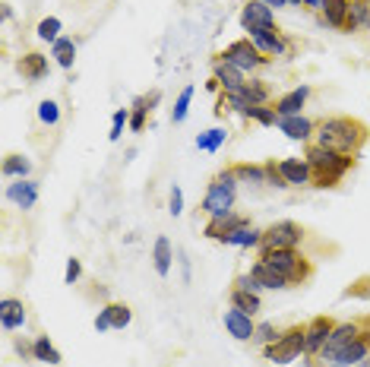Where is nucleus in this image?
Segmentation results:
<instances>
[{
	"mask_svg": "<svg viewBox=\"0 0 370 367\" xmlns=\"http://www.w3.org/2000/svg\"><path fill=\"white\" fill-rule=\"evenodd\" d=\"M228 301H231V307L244 310V314H250V317H257L260 310H263V298H260V291L241 288V285H231V291H228Z\"/></svg>",
	"mask_w": 370,
	"mask_h": 367,
	"instance_id": "obj_22",
	"label": "nucleus"
},
{
	"mask_svg": "<svg viewBox=\"0 0 370 367\" xmlns=\"http://www.w3.org/2000/svg\"><path fill=\"white\" fill-rule=\"evenodd\" d=\"M60 29H64V23H60L57 16H45L42 23H38V29H35V35L42 38V42H48V45H54L60 38Z\"/></svg>",
	"mask_w": 370,
	"mask_h": 367,
	"instance_id": "obj_36",
	"label": "nucleus"
},
{
	"mask_svg": "<svg viewBox=\"0 0 370 367\" xmlns=\"http://www.w3.org/2000/svg\"><path fill=\"white\" fill-rule=\"evenodd\" d=\"M158 101H161V92H158V89L146 95V105H149V111H156V108H158Z\"/></svg>",
	"mask_w": 370,
	"mask_h": 367,
	"instance_id": "obj_45",
	"label": "nucleus"
},
{
	"mask_svg": "<svg viewBox=\"0 0 370 367\" xmlns=\"http://www.w3.org/2000/svg\"><path fill=\"white\" fill-rule=\"evenodd\" d=\"M51 57L57 67H64V70H73V60H76V42L67 35H60L57 42L51 45Z\"/></svg>",
	"mask_w": 370,
	"mask_h": 367,
	"instance_id": "obj_27",
	"label": "nucleus"
},
{
	"mask_svg": "<svg viewBox=\"0 0 370 367\" xmlns=\"http://www.w3.org/2000/svg\"><path fill=\"white\" fill-rule=\"evenodd\" d=\"M279 171L288 181V187H313V171L307 159H282Z\"/></svg>",
	"mask_w": 370,
	"mask_h": 367,
	"instance_id": "obj_15",
	"label": "nucleus"
},
{
	"mask_svg": "<svg viewBox=\"0 0 370 367\" xmlns=\"http://www.w3.org/2000/svg\"><path fill=\"white\" fill-rule=\"evenodd\" d=\"M228 247H241V250H250V247H260L263 244V231L260 228H253V225H244V228H238L231 237H228Z\"/></svg>",
	"mask_w": 370,
	"mask_h": 367,
	"instance_id": "obj_29",
	"label": "nucleus"
},
{
	"mask_svg": "<svg viewBox=\"0 0 370 367\" xmlns=\"http://www.w3.org/2000/svg\"><path fill=\"white\" fill-rule=\"evenodd\" d=\"M79 276H83V263H79L76 256H70V260H67V269H64V282L67 285H76Z\"/></svg>",
	"mask_w": 370,
	"mask_h": 367,
	"instance_id": "obj_42",
	"label": "nucleus"
},
{
	"mask_svg": "<svg viewBox=\"0 0 370 367\" xmlns=\"http://www.w3.org/2000/svg\"><path fill=\"white\" fill-rule=\"evenodd\" d=\"M193 92H197L193 86H184V89H180L178 101H174V108H171V120H174V124H184V120H187V111H190Z\"/></svg>",
	"mask_w": 370,
	"mask_h": 367,
	"instance_id": "obj_34",
	"label": "nucleus"
},
{
	"mask_svg": "<svg viewBox=\"0 0 370 367\" xmlns=\"http://www.w3.org/2000/svg\"><path fill=\"white\" fill-rule=\"evenodd\" d=\"M263 168H266V187H272V190H285L288 187V181L282 178V171H279V162H263Z\"/></svg>",
	"mask_w": 370,
	"mask_h": 367,
	"instance_id": "obj_41",
	"label": "nucleus"
},
{
	"mask_svg": "<svg viewBox=\"0 0 370 367\" xmlns=\"http://www.w3.org/2000/svg\"><path fill=\"white\" fill-rule=\"evenodd\" d=\"M333 329H335V320L333 317H326V314H320V317H313L311 323H304V355L307 358H320V351L326 349Z\"/></svg>",
	"mask_w": 370,
	"mask_h": 367,
	"instance_id": "obj_9",
	"label": "nucleus"
},
{
	"mask_svg": "<svg viewBox=\"0 0 370 367\" xmlns=\"http://www.w3.org/2000/svg\"><path fill=\"white\" fill-rule=\"evenodd\" d=\"M304 355V326H288V329H282V336L275 339L272 345H266L263 349V358L269 364H291L298 361V358Z\"/></svg>",
	"mask_w": 370,
	"mask_h": 367,
	"instance_id": "obj_5",
	"label": "nucleus"
},
{
	"mask_svg": "<svg viewBox=\"0 0 370 367\" xmlns=\"http://www.w3.org/2000/svg\"><path fill=\"white\" fill-rule=\"evenodd\" d=\"M0 13H4V23H10V19H13V10H10V4H4V10H0Z\"/></svg>",
	"mask_w": 370,
	"mask_h": 367,
	"instance_id": "obj_50",
	"label": "nucleus"
},
{
	"mask_svg": "<svg viewBox=\"0 0 370 367\" xmlns=\"http://www.w3.org/2000/svg\"><path fill=\"white\" fill-rule=\"evenodd\" d=\"M0 326H4L6 332L23 329L25 326V304L19 301V298H4V301H0Z\"/></svg>",
	"mask_w": 370,
	"mask_h": 367,
	"instance_id": "obj_21",
	"label": "nucleus"
},
{
	"mask_svg": "<svg viewBox=\"0 0 370 367\" xmlns=\"http://www.w3.org/2000/svg\"><path fill=\"white\" fill-rule=\"evenodd\" d=\"M124 127H130V108H117V111L111 114V130H108V140L117 142L124 137Z\"/></svg>",
	"mask_w": 370,
	"mask_h": 367,
	"instance_id": "obj_38",
	"label": "nucleus"
},
{
	"mask_svg": "<svg viewBox=\"0 0 370 367\" xmlns=\"http://www.w3.org/2000/svg\"><path fill=\"white\" fill-rule=\"evenodd\" d=\"M225 142H228L225 127H212V130H206V133H200L197 137V149H203V152H219Z\"/></svg>",
	"mask_w": 370,
	"mask_h": 367,
	"instance_id": "obj_31",
	"label": "nucleus"
},
{
	"mask_svg": "<svg viewBox=\"0 0 370 367\" xmlns=\"http://www.w3.org/2000/svg\"><path fill=\"white\" fill-rule=\"evenodd\" d=\"M108 329H114V323H111V310L102 307V310H98V317H96V332H108Z\"/></svg>",
	"mask_w": 370,
	"mask_h": 367,
	"instance_id": "obj_44",
	"label": "nucleus"
},
{
	"mask_svg": "<svg viewBox=\"0 0 370 367\" xmlns=\"http://www.w3.org/2000/svg\"><path fill=\"white\" fill-rule=\"evenodd\" d=\"M238 190H241V184H238V178H234L231 165H228L225 171L215 174L212 184H209V190H206V196H203V213L209 215V219H212V215H228V213H234Z\"/></svg>",
	"mask_w": 370,
	"mask_h": 367,
	"instance_id": "obj_4",
	"label": "nucleus"
},
{
	"mask_svg": "<svg viewBox=\"0 0 370 367\" xmlns=\"http://www.w3.org/2000/svg\"><path fill=\"white\" fill-rule=\"evenodd\" d=\"M288 4H291V6H301V0H288Z\"/></svg>",
	"mask_w": 370,
	"mask_h": 367,
	"instance_id": "obj_52",
	"label": "nucleus"
},
{
	"mask_svg": "<svg viewBox=\"0 0 370 367\" xmlns=\"http://www.w3.org/2000/svg\"><path fill=\"white\" fill-rule=\"evenodd\" d=\"M180 269H184V282H190V260H187V254H180Z\"/></svg>",
	"mask_w": 370,
	"mask_h": 367,
	"instance_id": "obj_47",
	"label": "nucleus"
},
{
	"mask_svg": "<svg viewBox=\"0 0 370 367\" xmlns=\"http://www.w3.org/2000/svg\"><path fill=\"white\" fill-rule=\"evenodd\" d=\"M279 127L288 140H301V142H313V133H317V124L304 114H294V118H279Z\"/></svg>",
	"mask_w": 370,
	"mask_h": 367,
	"instance_id": "obj_18",
	"label": "nucleus"
},
{
	"mask_svg": "<svg viewBox=\"0 0 370 367\" xmlns=\"http://www.w3.org/2000/svg\"><path fill=\"white\" fill-rule=\"evenodd\" d=\"M247 120H253V124H260V127H275L279 124V114H275V105H253Z\"/></svg>",
	"mask_w": 370,
	"mask_h": 367,
	"instance_id": "obj_35",
	"label": "nucleus"
},
{
	"mask_svg": "<svg viewBox=\"0 0 370 367\" xmlns=\"http://www.w3.org/2000/svg\"><path fill=\"white\" fill-rule=\"evenodd\" d=\"M313 95V89L311 86H294L291 92H285V95H279V98H275V114H279V118H294V114H301V108L307 105V98H311Z\"/></svg>",
	"mask_w": 370,
	"mask_h": 367,
	"instance_id": "obj_16",
	"label": "nucleus"
},
{
	"mask_svg": "<svg viewBox=\"0 0 370 367\" xmlns=\"http://www.w3.org/2000/svg\"><path fill=\"white\" fill-rule=\"evenodd\" d=\"M29 174H32V162L29 159H25V155H16V152H13V155H6V159H4V178H29Z\"/></svg>",
	"mask_w": 370,
	"mask_h": 367,
	"instance_id": "obj_32",
	"label": "nucleus"
},
{
	"mask_svg": "<svg viewBox=\"0 0 370 367\" xmlns=\"http://www.w3.org/2000/svg\"><path fill=\"white\" fill-rule=\"evenodd\" d=\"M234 178H238L241 187H250V190H260L266 187V168L263 165H250V162H238V165H231Z\"/></svg>",
	"mask_w": 370,
	"mask_h": 367,
	"instance_id": "obj_24",
	"label": "nucleus"
},
{
	"mask_svg": "<svg viewBox=\"0 0 370 367\" xmlns=\"http://www.w3.org/2000/svg\"><path fill=\"white\" fill-rule=\"evenodd\" d=\"M250 276L257 278V285L263 291H285V288H291V282H288V278H282L275 269H269L266 263H260V260L250 263Z\"/></svg>",
	"mask_w": 370,
	"mask_h": 367,
	"instance_id": "obj_23",
	"label": "nucleus"
},
{
	"mask_svg": "<svg viewBox=\"0 0 370 367\" xmlns=\"http://www.w3.org/2000/svg\"><path fill=\"white\" fill-rule=\"evenodd\" d=\"M225 60H231L238 70H244V73H257V70H263V67L269 64V57H263V54L257 51V45L250 42V38H238V42H231L225 47V54H221Z\"/></svg>",
	"mask_w": 370,
	"mask_h": 367,
	"instance_id": "obj_8",
	"label": "nucleus"
},
{
	"mask_svg": "<svg viewBox=\"0 0 370 367\" xmlns=\"http://www.w3.org/2000/svg\"><path fill=\"white\" fill-rule=\"evenodd\" d=\"M253 45H257V51L263 54L269 60H288L294 54V42L285 35V32L279 29V26H272V29H260V32H250Z\"/></svg>",
	"mask_w": 370,
	"mask_h": 367,
	"instance_id": "obj_7",
	"label": "nucleus"
},
{
	"mask_svg": "<svg viewBox=\"0 0 370 367\" xmlns=\"http://www.w3.org/2000/svg\"><path fill=\"white\" fill-rule=\"evenodd\" d=\"M241 26L247 29V35H250V32H260V29H272L275 26L272 6H266L263 0H247L244 10H241Z\"/></svg>",
	"mask_w": 370,
	"mask_h": 367,
	"instance_id": "obj_12",
	"label": "nucleus"
},
{
	"mask_svg": "<svg viewBox=\"0 0 370 367\" xmlns=\"http://www.w3.org/2000/svg\"><path fill=\"white\" fill-rule=\"evenodd\" d=\"M370 137L367 124L358 118H326L317 124V133H313V142L323 149H333V152L342 155H358L364 149V142Z\"/></svg>",
	"mask_w": 370,
	"mask_h": 367,
	"instance_id": "obj_1",
	"label": "nucleus"
},
{
	"mask_svg": "<svg viewBox=\"0 0 370 367\" xmlns=\"http://www.w3.org/2000/svg\"><path fill=\"white\" fill-rule=\"evenodd\" d=\"M244 225H250V219H247V215H241V213H228V215H212V219L206 222L203 235L209 237V241H219V244H225L228 237L234 235V231H238V228H244Z\"/></svg>",
	"mask_w": 370,
	"mask_h": 367,
	"instance_id": "obj_11",
	"label": "nucleus"
},
{
	"mask_svg": "<svg viewBox=\"0 0 370 367\" xmlns=\"http://www.w3.org/2000/svg\"><path fill=\"white\" fill-rule=\"evenodd\" d=\"M301 6H307V10H313V13H320V6H323V0H301Z\"/></svg>",
	"mask_w": 370,
	"mask_h": 367,
	"instance_id": "obj_48",
	"label": "nucleus"
},
{
	"mask_svg": "<svg viewBox=\"0 0 370 367\" xmlns=\"http://www.w3.org/2000/svg\"><path fill=\"white\" fill-rule=\"evenodd\" d=\"M16 351L23 358H35V351H32V345H25V342H16Z\"/></svg>",
	"mask_w": 370,
	"mask_h": 367,
	"instance_id": "obj_46",
	"label": "nucleus"
},
{
	"mask_svg": "<svg viewBox=\"0 0 370 367\" xmlns=\"http://www.w3.org/2000/svg\"><path fill=\"white\" fill-rule=\"evenodd\" d=\"M168 213H171L174 219H178V215L184 213V190H180L178 184H174V187H171V200H168Z\"/></svg>",
	"mask_w": 370,
	"mask_h": 367,
	"instance_id": "obj_43",
	"label": "nucleus"
},
{
	"mask_svg": "<svg viewBox=\"0 0 370 367\" xmlns=\"http://www.w3.org/2000/svg\"><path fill=\"white\" fill-rule=\"evenodd\" d=\"M345 32H370V0H354Z\"/></svg>",
	"mask_w": 370,
	"mask_h": 367,
	"instance_id": "obj_28",
	"label": "nucleus"
},
{
	"mask_svg": "<svg viewBox=\"0 0 370 367\" xmlns=\"http://www.w3.org/2000/svg\"><path fill=\"white\" fill-rule=\"evenodd\" d=\"M32 351H35V361H42V364H51V367H57L64 358H60V351L54 349V342L48 336H38L35 342H32Z\"/></svg>",
	"mask_w": 370,
	"mask_h": 367,
	"instance_id": "obj_30",
	"label": "nucleus"
},
{
	"mask_svg": "<svg viewBox=\"0 0 370 367\" xmlns=\"http://www.w3.org/2000/svg\"><path fill=\"white\" fill-rule=\"evenodd\" d=\"M352 4H354V0H352Z\"/></svg>",
	"mask_w": 370,
	"mask_h": 367,
	"instance_id": "obj_53",
	"label": "nucleus"
},
{
	"mask_svg": "<svg viewBox=\"0 0 370 367\" xmlns=\"http://www.w3.org/2000/svg\"><path fill=\"white\" fill-rule=\"evenodd\" d=\"M238 92L244 95L250 105H272V86H269V79H247Z\"/></svg>",
	"mask_w": 370,
	"mask_h": 367,
	"instance_id": "obj_26",
	"label": "nucleus"
},
{
	"mask_svg": "<svg viewBox=\"0 0 370 367\" xmlns=\"http://www.w3.org/2000/svg\"><path fill=\"white\" fill-rule=\"evenodd\" d=\"M38 120H42L45 127H57V120H60V105L54 98H45V101H38Z\"/></svg>",
	"mask_w": 370,
	"mask_h": 367,
	"instance_id": "obj_40",
	"label": "nucleus"
},
{
	"mask_svg": "<svg viewBox=\"0 0 370 367\" xmlns=\"http://www.w3.org/2000/svg\"><path fill=\"white\" fill-rule=\"evenodd\" d=\"M323 367H348V364H323Z\"/></svg>",
	"mask_w": 370,
	"mask_h": 367,
	"instance_id": "obj_51",
	"label": "nucleus"
},
{
	"mask_svg": "<svg viewBox=\"0 0 370 367\" xmlns=\"http://www.w3.org/2000/svg\"><path fill=\"white\" fill-rule=\"evenodd\" d=\"M279 336H282V329L272 320H260L257 323V332H253V342H257L260 349H266V345H272Z\"/></svg>",
	"mask_w": 370,
	"mask_h": 367,
	"instance_id": "obj_37",
	"label": "nucleus"
},
{
	"mask_svg": "<svg viewBox=\"0 0 370 367\" xmlns=\"http://www.w3.org/2000/svg\"><path fill=\"white\" fill-rule=\"evenodd\" d=\"M6 200L16 203L19 209H32L38 203V181L19 178L16 184H10V187H6Z\"/></svg>",
	"mask_w": 370,
	"mask_h": 367,
	"instance_id": "obj_20",
	"label": "nucleus"
},
{
	"mask_svg": "<svg viewBox=\"0 0 370 367\" xmlns=\"http://www.w3.org/2000/svg\"><path fill=\"white\" fill-rule=\"evenodd\" d=\"M108 310H111V323H114V329H127L133 320V310L127 307V304H120V301H111V304H105Z\"/></svg>",
	"mask_w": 370,
	"mask_h": 367,
	"instance_id": "obj_39",
	"label": "nucleus"
},
{
	"mask_svg": "<svg viewBox=\"0 0 370 367\" xmlns=\"http://www.w3.org/2000/svg\"><path fill=\"white\" fill-rule=\"evenodd\" d=\"M149 105H146V95L133 98V108H130V130L133 133H143L146 130V120H149Z\"/></svg>",
	"mask_w": 370,
	"mask_h": 367,
	"instance_id": "obj_33",
	"label": "nucleus"
},
{
	"mask_svg": "<svg viewBox=\"0 0 370 367\" xmlns=\"http://www.w3.org/2000/svg\"><path fill=\"white\" fill-rule=\"evenodd\" d=\"M263 4H266V6H275V10H282V6H291L288 0H263Z\"/></svg>",
	"mask_w": 370,
	"mask_h": 367,
	"instance_id": "obj_49",
	"label": "nucleus"
},
{
	"mask_svg": "<svg viewBox=\"0 0 370 367\" xmlns=\"http://www.w3.org/2000/svg\"><path fill=\"white\" fill-rule=\"evenodd\" d=\"M304 159L311 162V171H313V187L320 190H333L345 181V174L354 168L358 155H342V152H333V149H323L317 142L304 149Z\"/></svg>",
	"mask_w": 370,
	"mask_h": 367,
	"instance_id": "obj_2",
	"label": "nucleus"
},
{
	"mask_svg": "<svg viewBox=\"0 0 370 367\" xmlns=\"http://www.w3.org/2000/svg\"><path fill=\"white\" fill-rule=\"evenodd\" d=\"M304 244V228L298 222H272L266 231H263V244L260 250H298Z\"/></svg>",
	"mask_w": 370,
	"mask_h": 367,
	"instance_id": "obj_6",
	"label": "nucleus"
},
{
	"mask_svg": "<svg viewBox=\"0 0 370 367\" xmlns=\"http://www.w3.org/2000/svg\"><path fill=\"white\" fill-rule=\"evenodd\" d=\"M348 13H352V0H323L320 23L329 26V29H342V32H345Z\"/></svg>",
	"mask_w": 370,
	"mask_h": 367,
	"instance_id": "obj_19",
	"label": "nucleus"
},
{
	"mask_svg": "<svg viewBox=\"0 0 370 367\" xmlns=\"http://www.w3.org/2000/svg\"><path fill=\"white\" fill-rule=\"evenodd\" d=\"M361 326H364V320H348V323H335L333 336H329L326 349L320 351V358H317V361H323V364H333V358L339 355V349H345V345L352 342L354 336H358V332H361Z\"/></svg>",
	"mask_w": 370,
	"mask_h": 367,
	"instance_id": "obj_10",
	"label": "nucleus"
},
{
	"mask_svg": "<svg viewBox=\"0 0 370 367\" xmlns=\"http://www.w3.org/2000/svg\"><path fill=\"white\" fill-rule=\"evenodd\" d=\"M260 263H266L269 269H275L282 278H288L291 285H304L313 276L311 256H304L301 250H260Z\"/></svg>",
	"mask_w": 370,
	"mask_h": 367,
	"instance_id": "obj_3",
	"label": "nucleus"
},
{
	"mask_svg": "<svg viewBox=\"0 0 370 367\" xmlns=\"http://www.w3.org/2000/svg\"><path fill=\"white\" fill-rule=\"evenodd\" d=\"M221 323H225L228 336H234L238 342H253L257 323H253L250 314H244V310H238V307H228L225 314H221Z\"/></svg>",
	"mask_w": 370,
	"mask_h": 367,
	"instance_id": "obj_13",
	"label": "nucleus"
},
{
	"mask_svg": "<svg viewBox=\"0 0 370 367\" xmlns=\"http://www.w3.org/2000/svg\"><path fill=\"white\" fill-rule=\"evenodd\" d=\"M16 70L23 73V79H29V83H42V79L48 77V70H51L48 54H42V51L23 54V57H19V64H16Z\"/></svg>",
	"mask_w": 370,
	"mask_h": 367,
	"instance_id": "obj_17",
	"label": "nucleus"
},
{
	"mask_svg": "<svg viewBox=\"0 0 370 367\" xmlns=\"http://www.w3.org/2000/svg\"><path fill=\"white\" fill-rule=\"evenodd\" d=\"M212 77L219 79L221 92H238L241 86L247 83V73L238 70V67H234L231 60H225L221 54H219V57H212Z\"/></svg>",
	"mask_w": 370,
	"mask_h": 367,
	"instance_id": "obj_14",
	"label": "nucleus"
},
{
	"mask_svg": "<svg viewBox=\"0 0 370 367\" xmlns=\"http://www.w3.org/2000/svg\"><path fill=\"white\" fill-rule=\"evenodd\" d=\"M152 263H156V273L165 278V276H171V266H174V247H171V241H168L165 235L156 237V247H152Z\"/></svg>",
	"mask_w": 370,
	"mask_h": 367,
	"instance_id": "obj_25",
	"label": "nucleus"
}]
</instances>
